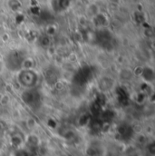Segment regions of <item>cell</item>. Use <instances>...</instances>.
I'll return each mask as SVG.
<instances>
[{
	"label": "cell",
	"instance_id": "cell-3",
	"mask_svg": "<svg viewBox=\"0 0 155 156\" xmlns=\"http://www.w3.org/2000/svg\"><path fill=\"white\" fill-rule=\"evenodd\" d=\"M133 74L134 73L132 70L124 69V70H122L120 76H121V79H122V80H131L133 76Z\"/></svg>",
	"mask_w": 155,
	"mask_h": 156
},
{
	"label": "cell",
	"instance_id": "cell-4",
	"mask_svg": "<svg viewBox=\"0 0 155 156\" xmlns=\"http://www.w3.org/2000/svg\"><path fill=\"white\" fill-rule=\"evenodd\" d=\"M36 124H37V122H36V121H35L33 118L28 119V121H27V127H28L30 130H32V129L36 126Z\"/></svg>",
	"mask_w": 155,
	"mask_h": 156
},
{
	"label": "cell",
	"instance_id": "cell-1",
	"mask_svg": "<svg viewBox=\"0 0 155 156\" xmlns=\"http://www.w3.org/2000/svg\"><path fill=\"white\" fill-rule=\"evenodd\" d=\"M18 81L22 84V86L26 87V88H31L35 86V84L37 82V76L33 70L27 69V70H23L20 72L18 76Z\"/></svg>",
	"mask_w": 155,
	"mask_h": 156
},
{
	"label": "cell",
	"instance_id": "cell-2",
	"mask_svg": "<svg viewBox=\"0 0 155 156\" xmlns=\"http://www.w3.org/2000/svg\"><path fill=\"white\" fill-rule=\"evenodd\" d=\"M22 98L23 101L27 104V105H31L32 103H34L37 100V95L35 93H33L32 91L28 90L26 92H24V94H22Z\"/></svg>",
	"mask_w": 155,
	"mask_h": 156
}]
</instances>
